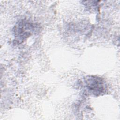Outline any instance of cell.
Instances as JSON below:
<instances>
[{"label": "cell", "mask_w": 120, "mask_h": 120, "mask_svg": "<svg viewBox=\"0 0 120 120\" xmlns=\"http://www.w3.org/2000/svg\"><path fill=\"white\" fill-rule=\"evenodd\" d=\"M86 87L93 94L99 95L105 90V82L102 78L91 76L87 78L85 81Z\"/></svg>", "instance_id": "6da1fadb"}]
</instances>
